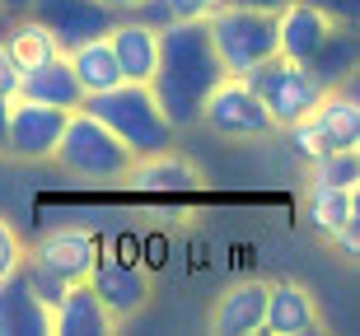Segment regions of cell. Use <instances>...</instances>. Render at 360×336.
I'll return each instance as SVG.
<instances>
[{
	"label": "cell",
	"instance_id": "obj_3",
	"mask_svg": "<svg viewBox=\"0 0 360 336\" xmlns=\"http://www.w3.org/2000/svg\"><path fill=\"white\" fill-rule=\"evenodd\" d=\"M56 168L75 182H89V187H112V182H127V168L136 163V154L122 145L117 135L108 131L103 121H94L89 112H70L66 131L52 149Z\"/></svg>",
	"mask_w": 360,
	"mask_h": 336
},
{
	"label": "cell",
	"instance_id": "obj_20",
	"mask_svg": "<svg viewBox=\"0 0 360 336\" xmlns=\"http://www.w3.org/2000/svg\"><path fill=\"white\" fill-rule=\"evenodd\" d=\"M304 70L323 84V89L347 84L351 70H356V33H351V24H333V33L323 38V47L304 61Z\"/></svg>",
	"mask_w": 360,
	"mask_h": 336
},
{
	"label": "cell",
	"instance_id": "obj_22",
	"mask_svg": "<svg viewBox=\"0 0 360 336\" xmlns=\"http://www.w3.org/2000/svg\"><path fill=\"white\" fill-rule=\"evenodd\" d=\"M356 215H360L356 187H323V182H314V191H309V220H314V229H319L323 238Z\"/></svg>",
	"mask_w": 360,
	"mask_h": 336
},
{
	"label": "cell",
	"instance_id": "obj_18",
	"mask_svg": "<svg viewBox=\"0 0 360 336\" xmlns=\"http://www.w3.org/2000/svg\"><path fill=\"white\" fill-rule=\"evenodd\" d=\"M314 121H319L328 149H360V103L351 89H323L319 108H314Z\"/></svg>",
	"mask_w": 360,
	"mask_h": 336
},
{
	"label": "cell",
	"instance_id": "obj_34",
	"mask_svg": "<svg viewBox=\"0 0 360 336\" xmlns=\"http://www.w3.org/2000/svg\"><path fill=\"white\" fill-rule=\"evenodd\" d=\"M10 94H0V154H5V135H10Z\"/></svg>",
	"mask_w": 360,
	"mask_h": 336
},
{
	"label": "cell",
	"instance_id": "obj_15",
	"mask_svg": "<svg viewBox=\"0 0 360 336\" xmlns=\"http://www.w3.org/2000/svg\"><path fill=\"white\" fill-rule=\"evenodd\" d=\"M112 327L117 323L108 318V309L98 304L89 281H70L66 295L56 299V309H52V332L61 336H108Z\"/></svg>",
	"mask_w": 360,
	"mask_h": 336
},
{
	"label": "cell",
	"instance_id": "obj_29",
	"mask_svg": "<svg viewBox=\"0 0 360 336\" xmlns=\"http://www.w3.org/2000/svg\"><path fill=\"white\" fill-rule=\"evenodd\" d=\"M328 238H333V248H337L342 257H356V253H360V215L347 220V224H337Z\"/></svg>",
	"mask_w": 360,
	"mask_h": 336
},
{
	"label": "cell",
	"instance_id": "obj_12",
	"mask_svg": "<svg viewBox=\"0 0 360 336\" xmlns=\"http://www.w3.org/2000/svg\"><path fill=\"white\" fill-rule=\"evenodd\" d=\"M108 47H112V61H117L122 80L131 84H150L155 75V61H160V33L146 24H136V19H122L103 33Z\"/></svg>",
	"mask_w": 360,
	"mask_h": 336
},
{
	"label": "cell",
	"instance_id": "obj_33",
	"mask_svg": "<svg viewBox=\"0 0 360 336\" xmlns=\"http://www.w3.org/2000/svg\"><path fill=\"white\" fill-rule=\"evenodd\" d=\"M220 5H239V10H262V14H281L290 0H220Z\"/></svg>",
	"mask_w": 360,
	"mask_h": 336
},
{
	"label": "cell",
	"instance_id": "obj_28",
	"mask_svg": "<svg viewBox=\"0 0 360 336\" xmlns=\"http://www.w3.org/2000/svg\"><path fill=\"white\" fill-rule=\"evenodd\" d=\"M19 262H24V243H19V234L10 229V220H0V281L14 276Z\"/></svg>",
	"mask_w": 360,
	"mask_h": 336
},
{
	"label": "cell",
	"instance_id": "obj_23",
	"mask_svg": "<svg viewBox=\"0 0 360 336\" xmlns=\"http://www.w3.org/2000/svg\"><path fill=\"white\" fill-rule=\"evenodd\" d=\"M5 52L14 56L19 70H33V66H42V61H52L61 47H56L52 28L42 24V19H24V24H14V33L5 38Z\"/></svg>",
	"mask_w": 360,
	"mask_h": 336
},
{
	"label": "cell",
	"instance_id": "obj_36",
	"mask_svg": "<svg viewBox=\"0 0 360 336\" xmlns=\"http://www.w3.org/2000/svg\"><path fill=\"white\" fill-rule=\"evenodd\" d=\"M5 5H14V0H5Z\"/></svg>",
	"mask_w": 360,
	"mask_h": 336
},
{
	"label": "cell",
	"instance_id": "obj_8",
	"mask_svg": "<svg viewBox=\"0 0 360 336\" xmlns=\"http://www.w3.org/2000/svg\"><path fill=\"white\" fill-rule=\"evenodd\" d=\"M28 5H33V19H42L52 28L61 52H70V47H80L89 38H103L108 28L117 24V14L108 5H98V0H28Z\"/></svg>",
	"mask_w": 360,
	"mask_h": 336
},
{
	"label": "cell",
	"instance_id": "obj_31",
	"mask_svg": "<svg viewBox=\"0 0 360 336\" xmlns=\"http://www.w3.org/2000/svg\"><path fill=\"white\" fill-rule=\"evenodd\" d=\"M19 75H24V70L14 66V56L5 52V42H0V94H19Z\"/></svg>",
	"mask_w": 360,
	"mask_h": 336
},
{
	"label": "cell",
	"instance_id": "obj_16",
	"mask_svg": "<svg viewBox=\"0 0 360 336\" xmlns=\"http://www.w3.org/2000/svg\"><path fill=\"white\" fill-rule=\"evenodd\" d=\"M19 98H38V103H52V108H66V112L80 108L84 89H80V80H75V70H70L66 52H56L52 61L24 70V75H19Z\"/></svg>",
	"mask_w": 360,
	"mask_h": 336
},
{
	"label": "cell",
	"instance_id": "obj_4",
	"mask_svg": "<svg viewBox=\"0 0 360 336\" xmlns=\"http://www.w3.org/2000/svg\"><path fill=\"white\" fill-rule=\"evenodd\" d=\"M201 24L211 33V47L220 56L225 75H239L243 80L257 61L276 56V14L239 10V5H215Z\"/></svg>",
	"mask_w": 360,
	"mask_h": 336
},
{
	"label": "cell",
	"instance_id": "obj_25",
	"mask_svg": "<svg viewBox=\"0 0 360 336\" xmlns=\"http://www.w3.org/2000/svg\"><path fill=\"white\" fill-rule=\"evenodd\" d=\"M19 276L28 281V290H33V295H38L47 309H56V299L66 295V285H70V281H61L52 267H42L38 257H28V253H24V262H19Z\"/></svg>",
	"mask_w": 360,
	"mask_h": 336
},
{
	"label": "cell",
	"instance_id": "obj_2",
	"mask_svg": "<svg viewBox=\"0 0 360 336\" xmlns=\"http://www.w3.org/2000/svg\"><path fill=\"white\" fill-rule=\"evenodd\" d=\"M80 112H89L94 121H103L136 159L169 149V135H174V126L164 121L160 103H155V94H150V84L122 80V84H112V89H103V94H84Z\"/></svg>",
	"mask_w": 360,
	"mask_h": 336
},
{
	"label": "cell",
	"instance_id": "obj_26",
	"mask_svg": "<svg viewBox=\"0 0 360 336\" xmlns=\"http://www.w3.org/2000/svg\"><path fill=\"white\" fill-rule=\"evenodd\" d=\"M285 131H290L295 149H300L304 159H319L323 149H328V140H323V131H319V121H314V112H309V117H300V121H290Z\"/></svg>",
	"mask_w": 360,
	"mask_h": 336
},
{
	"label": "cell",
	"instance_id": "obj_10",
	"mask_svg": "<svg viewBox=\"0 0 360 336\" xmlns=\"http://www.w3.org/2000/svg\"><path fill=\"white\" fill-rule=\"evenodd\" d=\"M328 33H333V19H328L319 5H309V0H290V5L276 14V56L304 66L309 56L323 47Z\"/></svg>",
	"mask_w": 360,
	"mask_h": 336
},
{
	"label": "cell",
	"instance_id": "obj_24",
	"mask_svg": "<svg viewBox=\"0 0 360 336\" xmlns=\"http://www.w3.org/2000/svg\"><path fill=\"white\" fill-rule=\"evenodd\" d=\"M314 163V182L323 187H356L360 182V149H323Z\"/></svg>",
	"mask_w": 360,
	"mask_h": 336
},
{
	"label": "cell",
	"instance_id": "obj_6",
	"mask_svg": "<svg viewBox=\"0 0 360 336\" xmlns=\"http://www.w3.org/2000/svg\"><path fill=\"white\" fill-rule=\"evenodd\" d=\"M201 121H206V131L225 135V140H262V135L276 131V121L267 117L262 98H257L239 75H225V80L206 94Z\"/></svg>",
	"mask_w": 360,
	"mask_h": 336
},
{
	"label": "cell",
	"instance_id": "obj_30",
	"mask_svg": "<svg viewBox=\"0 0 360 336\" xmlns=\"http://www.w3.org/2000/svg\"><path fill=\"white\" fill-rule=\"evenodd\" d=\"M309 5H319L333 24H356V5L360 0H309Z\"/></svg>",
	"mask_w": 360,
	"mask_h": 336
},
{
	"label": "cell",
	"instance_id": "obj_7",
	"mask_svg": "<svg viewBox=\"0 0 360 336\" xmlns=\"http://www.w3.org/2000/svg\"><path fill=\"white\" fill-rule=\"evenodd\" d=\"M66 108H52V103H38V98H19L10 103V135H5V154L24 163L52 159L56 140L66 131Z\"/></svg>",
	"mask_w": 360,
	"mask_h": 336
},
{
	"label": "cell",
	"instance_id": "obj_21",
	"mask_svg": "<svg viewBox=\"0 0 360 336\" xmlns=\"http://www.w3.org/2000/svg\"><path fill=\"white\" fill-rule=\"evenodd\" d=\"M66 61H70V70H75V80H80L84 94H103L112 84H122V70H117V61H112L108 38H89V42H80V47H70Z\"/></svg>",
	"mask_w": 360,
	"mask_h": 336
},
{
	"label": "cell",
	"instance_id": "obj_27",
	"mask_svg": "<svg viewBox=\"0 0 360 336\" xmlns=\"http://www.w3.org/2000/svg\"><path fill=\"white\" fill-rule=\"evenodd\" d=\"M127 19L155 28V33H164V28L174 24V10H169V0H136L131 10H127Z\"/></svg>",
	"mask_w": 360,
	"mask_h": 336
},
{
	"label": "cell",
	"instance_id": "obj_5",
	"mask_svg": "<svg viewBox=\"0 0 360 336\" xmlns=\"http://www.w3.org/2000/svg\"><path fill=\"white\" fill-rule=\"evenodd\" d=\"M243 84L262 98V108H267V117L276 121V126H290V121L309 117L323 98V84L314 80L300 61H285V56L257 61V66L243 75Z\"/></svg>",
	"mask_w": 360,
	"mask_h": 336
},
{
	"label": "cell",
	"instance_id": "obj_14",
	"mask_svg": "<svg viewBox=\"0 0 360 336\" xmlns=\"http://www.w3.org/2000/svg\"><path fill=\"white\" fill-rule=\"evenodd\" d=\"M262 332L271 336H309L319 332V309L309 299L304 285H267V313H262Z\"/></svg>",
	"mask_w": 360,
	"mask_h": 336
},
{
	"label": "cell",
	"instance_id": "obj_9",
	"mask_svg": "<svg viewBox=\"0 0 360 336\" xmlns=\"http://www.w3.org/2000/svg\"><path fill=\"white\" fill-rule=\"evenodd\" d=\"M84 281H89V290L98 295V304L108 309V318H112V323L131 318L136 309H146V299H150V276L136 267V262L98 257V262H94V271L84 276Z\"/></svg>",
	"mask_w": 360,
	"mask_h": 336
},
{
	"label": "cell",
	"instance_id": "obj_32",
	"mask_svg": "<svg viewBox=\"0 0 360 336\" xmlns=\"http://www.w3.org/2000/svg\"><path fill=\"white\" fill-rule=\"evenodd\" d=\"M215 5H220V0H169L174 19H206Z\"/></svg>",
	"mask_w": 360,
	"mask_h": 336
},
{
	"label": "cell",
	"instance_id": "obj_35",
	"mask_svg": "<svg viewBox=\"0 0 360 336\" xmlns=\"http://www.w3.org/2000/svg\"><path fill=\"white\" fill-rule=\"evenodd\" d=\"M98 5H108V10H112V14H127V10H131V5H136V0H98Z\"/></svg>",
	"mask_w": 360,
	"mask_h": 336
},
{
	"label": "cell",
	"instance_id": "obj_11",
	"mask_svg": "<svg viewBox=\"0 0 360 336\" xmlns=\"http://www.w3.org/2000/svg\"><path fill=\"white\" fill-rule=\"evenodd\" d=\"M28 257H38L42 267H52L61 281H84V276L94 271V262H98V243H94L89 229L66 224V229H52V234H42L38 248H33Z\"/></svg>",
	"mask_w": 360,
	"mask_h": 336
},
{
	"label": "cell",
	"instance_id": "obj_1",
	"mask_svg": "<svg viewBox=\"0 0 360 336\" xmlns=\"http://www.w3.org/2000/svg\"><path fill=\"white\" fill-rule=\"evenodd\" d=\"M225 80V66L211 47V33L201 19H174L160 33V61L150 75V94L160 103L164 121L174 131L201 126V103Z\"/></svg>",
	"mask_w": 360,
	"mask_h": 336
},
{
	"label": "cell",
	"instance_id": "obj_17",
	"mask_svg": "<svg viewBox=\"0 0 360 336\" xmlns=\"http://www.w3.org/2000/svg\"><path fill=\"white\" fill-rule=\"evenodd\" d=\"M262 313H267V285L243 281L220 295V304L211 313V327L220 336H253V332H262Z\"/></svg>",
	"mask_w": 360,
	"mask_h": 336
},
{
	"label": "cell",
	"instance_id": "obj_19",
	"mask_svg": "<svg viewBox=\"0 0 360 336\" xmlns=\"http://www.w3.org/2000/svg\"><path fill=\"white\" fill-rule=\"evenodd\" d=\"M127 182L136 191H192V187H201V173L187 159L160 149V154H141L127 168Z\"/></svg>",
	"mask_w": 360,
	"mask_h": 336
},
{
	"label": "cell",
	"instance_id": "obj_13",
	"mask_svg": "<svg viewBox=\"0 0 360 336\" xmlns=\"http://www.w3.org/2000/svg\"><path fill=\"white\" fill-rule=\"evenodd\" d=\"M0 336H52V309L14 271L0 281Z\"/></svg>",
	"mask_w": 360,
	"mask_h": 336
}]
</instances>
